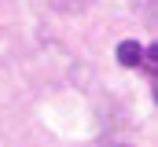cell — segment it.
<instances>
[{"label":"cell","mask_w":158,"mask_h":147,"mask_svg":"<svg viewBox=\"0 0 158 147\" xmlns=\"http://www.w3.org/2000/svg\"><path fill=\"white\" fill-rule=\"evenodd\" d=\"M140 59H143V44L140 40H121L118 44V63L121 66H140Z\"/></svg>","instance_id":"1"}]
</instances>
